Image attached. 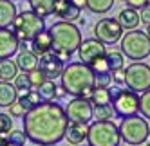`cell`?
I'll return each instance as SVG.
<instances>
[{
    "instance_id": "obj_49",
    "label": "cell",
    "mask_w": 150,
    "mask_h": 146,
    "mask_svg": "<svg viewBox=\"0 0 150 146\" xmlns=\"http://www.w3.org/2000/svg\"><path fill=\"white\" fill-rule=\"evenodd\" d=\"M145 146H150V144H145Z\"/></svg>"
},
{
    "instance_id": "obj_50",
    "label": "cell",
    "mask_w": 150,
    "mask_h": 146,
    "mask_svg": "<svg viewBox=\"0 0 150 146\" xmlns=\"http://www.w3.org/2000/svg\"><path fill=\"white\" fill-rule=\"evenodd\" d=\"M121 2H125V0H121Z\"/></svg>"
},
{
    "instance_id": "obj_4",
    "label": "cell",
    "mask_w": 150,
    "mask_h": 146,
    "mask_svg": "<svg viewBox=\"0 0 150 146\" xmlns=\"http://www.w3.org/2000/svg\"><path fill=\"white\" fill-rule=\"evenodd\" d=\"M120 47L121 54L134 61H143L150 56V38L141 29H128L120 38Z\"/></svg>"
},
{
    "instance_id": "obj_17",
    "label": "cell",
    "mask_w": 150,
    "mask_h": 146,
    "mask_svg": "<svg viewBox=\"0 0 150 146\" xmlns=\"http://www.w3.org/2000/svg\"><path fill=\"white\" fill-rule=\"evenodd\" d=\"M87 130H89V124L85 123H69L67 124V130H65V137L69 144H81L85 139H87Z\"/></svg>"
},
{
    "instance_id": "obj_27",
    "label": "cell",
    "mask_w": 150,
    "mask_h": 146,
    "mask_svg": "<svg viewBox=\"0 0 150 146\" xmlns=\"http://www.w3.org/2000/svg\"><path fill=\"white\" fill-rule=\"evenodd\" d=\"M16 99L20 101V105H22L25 110L35 108L36 105H40V103L44 101V99L40 98V94H38L36 90H33V88H31V90H25V92L22 94V96H20V98H16Z\"/></svg>"
},
{
    "instance_id": "obj_7",
    "label": "cell",
    "mask_w": 150,
    "mask_h": 146,
    "mask_svg": "<svg viewBox=\"0 0 150 146\" xmlns=\"http://www.w3.org/2000/svg\"><path fill=\"white\" fill-rule=\"evenodd\" d=\"M148 128H150L148 121L141 116H137V114L136 116H128V117H121V123L117 126L121 141H125L130 146L145 144L148 139Z\"/></svg>"
},
{
    "instance_id": "obj_23",
    "label": "cell",
    "mask_w": 150,
    "mask_h": 146,
    "mask_svg": "<svg viewBox=\"0 0 150 146\" xmlns=\"http://www.w3.org/2000/svg\"><path fill=\"white\" fill-rule=\"evenodd\" d=\"M105 61H107V67H109V72L125 69V56L121 54V51H107Z\"/></svg>"
},
{
    "instance_id": "obj_9",
    "label": "cell",
    "mask_w": 150,
    "mask_h": 146,
    "mask_svg": "<svg viewBox=\"0 0 150 146\" xmlns=\"http://www.w3.org/2000/svg\"><path fill=\"white\" fill-rule=\"evenodd\" d=\"M125 85L127 88H130L137 94H143L150 88V65L146 63H136L128 65L125 69Z\"/></svg>"
},
{
    "instance_id": "obj_3",
    "label": "cell",
    "mask_w": 150,
    "mask_h": 146,
    "mask_svg": "<svg viewBox=\"0 0 150 146\" xmlns=\"http://www.w3.org/2000/svg\"><path fill=\"white\" fill-rule=\"evenodd\" d=\"M49 33L52 38V49L51 51L58 58H62L63 61H67L72 53H76L80 44H81V33L72 22L60 20V22L52 24L49 27Z\"/></svg>"
},
{
    "instance_id": "obj_25",
    "label": "cell",
    "mask_w": 150,
    "mask_h": 146,
    "mask_svg": "<svg viewBox=\"0 0 150 146\" xmlns=\"http://www.w3.org/2000/svg\"><path fill=\"white\" fill-rule=\"evenodd\" d=\"M116 0H85V7L94 15H105L109 13Z\"/></svg>"
},
{
    "instance_id": "obj_44",
    "label": "cell",
    "mask_w": 150,
    "mask_h": 146,
    "mask_svg": "<svg viewBox=\"0 0 150 146\" xmlns=\"http://www.w3.org/2000/svg\"><path fill=\"white\" fill-rule=\"evenodd\" d=\"M145 33H146V36H148V38H150V24H148V25H146V31H145Z\"/></svg>"
},
{
    "instance_id": "obj_39",
    "label": "cell",
    "mask_w": 150,
    "mask_h": 146,
    "mask_svg": "<svg viewBox=\"0 0 150 146\" xmlns=\"http://www.w3.org/2000/svg\"><path fill=\"white\" fill-rule=\"evenodd\" d=\"M110 76H112V81L116 83V85H125V69L110 72Z\"/></svg>"
},
{
    "instance_id": "obj_19",
    "label": "cell",
    "mask_w": 150,
    "mask_h": 146,
    "mask_svg": "<svg viewBox=\"0 0 150 146\" xmlns=\"http://www.w3.org/2000/svg\"><path fill=\"white\" fill-rule=\"evenodd\" d=\"M16 98H18L16 87L13 85L11 81L0 79V107H2V108H7L13 101H16Z\"/></svg>"
},
{
    "instance_id": "obj_13",
    "label": "cell",
    "mask_w": 150,
    "mask_h": 146,
    "mask_svg": "<svg viewBox=\"0 0 150 146\" xmlns=\"http://www.w3.org/2000/svg\"><path fill=\"white\" fill-rule=\"evenodd\" d=\"M105 53H107L105 44L98 41L96 38L81 40V44H80V47H78V58H80L81 63H85V65H91L94 60L105 56Z\"/></svg>"
},
{
    "instance_id": "obj_11",
    "label": "cell",
    "mask_w": 150,
    "mask_h": 146,
    "mask_svg": "<svg viewBox=\"0 0 150 146\" xmlns=\"http://www.w3.org/2000/svg\"><path fill=\"white\" fill-rule=\"evenodd\" d=\"M65 114L69 121L72 123H85L89 124L92 119V103L87 98H74L72 101H69V105L65 107Z\"/></svg>"
},
{
    "instance_id": "obj_20",
    "label": "cell",
    "mask_w": 150,
    "mask_h": 146,
    "mask_svg": "<svg viewBox=\"0 0 150 146\" xmlns=\"http://www.w3.org/2000/svg\"><path fill=\"white\" fill-rule=\"evenodd\" d=\"M116 20L120 22L123 29H136L139 25V13H137V9L127 7V9H121Z\"/></svg>"
},
{
    "instance_id": "obj_47",
    "label": "cell",
    "mask_w": 150,
    "mask_h": 146,
    "mask_svg": "<svg viewBox=\"0 0 150 146\" xmlns=\"http://www.w3.org/2000/svg\"><path fill=\"white\" fill-rule=\"evenodd\" d=\"M29 146H36V144H29Z\"/></svg>"
},
{
    "instance_id": "obj_45",
    "label": "cell",
    "mask_w": 150,
    "mask_h": 146,
    "mask_svg": "<svg viewBox=\"0 0 150 146\" xmlns=\"http://www.w3.org/2000/svg\"><path fill=\"white\" fill-rule=\"evenodd\" d=\"M72 146H83V144H72Z\"/></svg>"
},
{
    "instance_id": "obj_8",
    "label": "cell",
    "mask_w": 150,
    "mask_h": 146,
    "mask_svg": "<svg viewBox=\"0 0 150 146\" xmlns=\"http://www.w3.org/2000/svg\"><path fill=\"white\" fill-rule=\"evenodd\" d=\"M89 146H120L121 137L117 126L110 121H94L89 124L87 139Z\"/></svg>"
},
{
    "instance_id": "obj_28",
    "label": "cell",
    "mask_w": 150,
    "mask_h": 146,
    "mask_svg": "<svg viewBox=\"0 0 150 146\" xmlns=\"http://www.w3.org/2000/svg\"><path fill=\"white\" fill-rule=\"evenodd\" d=\"M56 90H58V85L52 79H45L42 85L36 87V92L40 94V98L44 99V101H51V99H54L56 98Z\"/></svg>"
},
{
    "instance_id": "obj_16",
    "label": "cell",
    "mask_w": 150,
    "mask_h": 146,
    "mask_svg": "<svg viewBox=\"0 0 150 146\" xmlns=\"http://www.w3.org/2000/svg\"><path fill=\"white\" fill-rule=\"evenodd\" d=\"M51 49H52V38H51L49 29L40 31V33L29 41V51H31V53H35L36 56H42V54L49 53Z\"/></svg>"
},
{
    "instance_id": "obj_2",
    "label": "cell",
    "mask_w": 150,
    "mask_h": 146,
    "mask_svg": "<svg viewBox=\"0 0 150 146\" xmlns=\"http://www.w3.org/2000/svg\"><path fill=\"white\" fill-rule=\"evenodd\" d=\"M62 88L65 90V94L72 98H91V92L94 88V72L89 65L81 63V61H74V63H67L63 67L62 74Z\"/></svg>"
},
{
    "instance_id": "obj_14",
    "label": "cell",
    "mask_w": 150,
    "mask_h": 146,
    "mask_svg": "<svg viewBox=\"0 0 150 146\" xmlns=\"http://www.w3.org/2000/svg\"><path fill=\"white\" fill-rule=\"evenodd\" d=\"M20 49V41L15 36L11 29H0V60L4 58H13Z\"/></svg>"
},
{
    "instance_id": "obj_18",
    "label": "cell",
    "mask_w": 150,
    "mask_h": 146,
    "mask_svg": "<svg viewBox=\"0 0 150 146\" xmlns=\"http://www.w3.org/2000/svg\"><path fill=\"white\" fill-rule=\"evenodd\" d=\"M16 67L22 72H31L38 67V56L35 53H31L29 49H22L16 56Z\"/></svg>"
},
{
    "instance_id": "obj_38",
    "label": "cell",
    "mask_w": 150,
    "mask_h": 146,
    "mask_svg": "<svg viewBox=\"0 0 150 146\" xmlns=\"http://www.w3.org/2000/svg\"><path fill=\"white\" fill-rule=\"evenodd\" d=\"M127 2V6L128 7H132V9H143V7H146V6H150V0H125Z\"/></svg>"
},
{
    "instance_id": "obj_37",
    "label": "cell",
    "mask_w": 150,
    "mask_h": 146,
    "mask_svg": "<svg viewBox=\"0 0 150 146\" xmlns=\"http://www.w3.org/2000/svg\"><path fill=\"white\" fill-rule=\"evenodd\" d=\"M89 67L92 69V72H105V70H109V67H107V61H105V56L94 60Z\"/></svg>"
},
{
    "instance_id": "obj_34",
    "label": "cell",
    "mask_w": 150,
    "mask_h": 146,
    "mask_svg": "<svg viewBox=\"0 0 150 146\" xmlns=\"http://www.w3.org/2000/svg\"><path fill=\"white\" fill-rule=\"evenodd\" d=\"M13 130V121L9 114H2L0 112V135H6L7 132Z\"/></svg>"
},
{
    "instance_id": "obj_41",
    "label": "cell",
    "mask_w": 150,
    "mask_h": 146,
    "mask_svg": "<svg viewBox=\"0 0 150 146\" xmlns=\"http://www.w3.org/2000/svg\"><path fill=\"white\" fill-rule=\"evenodd\" d=\"M72 4L78 6L80 9H83V7H85V0H72Z\"/></svg>"
},
{
    "instance_id": "obj_29",
    "label": "cell",
    "mask_w": 150,
    "mask_h": 146,
    "mask_svg": "<svg viewBox=\"0 0 150 146\" xmlns=\"http://www.w3.org/2000/svg\"><path fill=\"white\" fill-rule=\"evenodd\" d=\"M112 117H114V110H112L110 103H107V105H92V119L110 121Z\"/></svg>"
},
{
    "instance_id": "obj_30",
    "label": "cell",
    "mask_w": 150,
    "mask_h": 146,
    "mask_svg": "<svg viewBox=\"0 0 150 146\" xmlns=\"http://www.w3.org/2000/svg\"><path fill=\"white\" fill-rule=\"evenodd\" d=\"M139 114L146 121H150V88L139 96Z\"/></svg>"
},
{
    "instance_id": "obj_5",
    "label": "cell",
    "mask_w": 150,
    "mask_h": 146,
    "mask_svg": "<svg viewBox=\"0 0 150 146\" xmlns=\"http://www.w3.org/2000/svg\"><path fill=\"white\" fill-rule=\"evenodd\" d=\"M9 27L18 38V41H31L40 31L45 29V18H42L31 9H24L22 13H16Z\"/></svg>"
},
{
    "instance_id": "obj_12",
    "label": "cell",
    "mask_w": 150,
    "mask_h": 146,
    "mask_svg": "<svg viewBox=\"0 0 150 146\" xmlns=\"http://www.w3.org/2000/svg\"><path fill=\"white\" fill-rule=\"evenodd\" d=\"M65 63H67V61H63L62 58H58L54 53H52V51H49V53L38 56V67L36 69L44 74L45 79H52V81H54L56 78H60Z\"/></svg>"
},
{
    "instance_id": "obj_6",
    "label": "cell",
    "mask_w": 150,
    "mask_h": 146,
    "mask_svg": "<svg viewBox=\"0 0 150 146\" xmlns=\"http://www.w3.org/2000/svg\"><path fill=\"white\" fill-rule=\"evenodd\" d=\"M110 105L114 110V117L136 116L139 114V94L121 85H116L110 88Z\"/></svg>"
},
{
    "instance_id": "obj_48",
    "label": "cell",
    "mask_w": 150,
    "mask_h": 146,
    "mask_svg": "<svg viewBox=\"0 0 150 146\" xmlns=\"http://www.w3.org/2000/svg\"><path fill=\"white\" fill-rule=\"evenodd\" d=\"M51 146H58V144H51Z\"/></svg>"
},
{
    "instance_id": "obj_46",
    "label": "cell",
    "mask_w": 150,
    "mask_h": 146,
    "mask_svg": "<svg viewBox=\"0 0 150 146\" xmlns=\"http://www.w3.org/2000/svg\"><path fill=\"white\" fill-rule=\"evenodd\" d=\"M148 137H150V128H148Z\"/></svg>"
},
{
    "instance_id": "obj_33",
    "label": "cell",
    "mask_w": 150,
    "mask_h": 146,
    "mask_svg": "<svg viewBox=\"0 0 150 146\" xmlns=\"http://www.w3.org/2000/svg\"><path fill=\"white\" fill-rule=\"evenodd\" d=\"M112 76L109 70L105 72H94V87H110Z\"/></svg>"
},
{
    "instance_id": "obj_21",
    "label": "cell",
    "mask_w": 150,
    "mask_h": 146,
    "mask_svg": "<svg viewBox=\"0 0 150 146\" xmlns=\"http://www.w3.org/2000/svg\"><path fill=\"white\" fill-rule=\"evenodd\" d=\"M16 16V6L11 0H0V29L9 27Z\"/></svg>"
},
{
    "instance_id": "obj_1",
    "label": "cell",
    "mask_w": 150,
    "mask_h": 146,
    "mask_svg": "<svg viewBox=\"0 0 150 146\" xmlns=\"http://www.w3.org/2000/svg\"><path fill=\"white\" fill-rule=\"evenodd\" d=\"M22 119L27 141H31L36 146L58 144L65 137V130L69 124L65 108L52 99L42 101L35 108L27 110Z\"/></svg>"
},
{
    "instance_id": "obj_31",
    "label": "cell",
    "mask_w": 150,
    "mask_h": 146,
    "mask_svg": "<svg viewBox=\"0 0 150 146\" xmlns=\"http://www.w3.org/2000/svg\"><path fill=\"white\" fill-rule=\"evenodd\" d=\"M4 137L9 141V142H13V144H18V146H25V142H27V137H25V133H24V130H11V132H7Z\"/></svg>"
},
{
    "instance_id": "obj_22",
    "label": "cell",
    "mask_w": 150,
    "mask_h": 146,
    "mask_svg": "<svg viewBox=\"0 0 150 146\" xmlns=\"http://www.w3.org/2000/svg\"><path fill=\"white\" fill-rule=\"evenodd\" d=\"M56 0H27V4L31 7V11H35L42 18L52 15V7H54Z\"/></svg>"
},
{
    "instance_id": "obj_36",
    "label": "cell",
    "mask_w": 150,
    "mask_h": 146,
    "mask_svg": "<svg viewBox=\"0 0 150 146\" xmlns=\"http://www.w3.org/2000/svg\"><path fill=\"white\" fill-rule=\"evenodd\" d=\"M27 78H29V81H31V85H33V87H38V85H42V83L45 81L44 74H42V72H40L38 69H35V70L27 72Z\"/></svg>"
},
{
    "instance_id": "obj_32",
    "label": "cell",
    "mask_w": 150,
    "mask_h": 146,
    "mask_svg": "<svg viewBox=\"0 0 150 146\" xmlns=\"http://www.w3.org/2000/svg\"><path fill=\"white\" fill-rule=\"evenodd\" d=\"M13 85L16 87L18 92H25V90H31V88H33V85H31V81H29V78H27V72L16 74V76H15V81H13Z\"/></svg>"
},
{
    "instance_id": "obj_15",
    "label": "cell",
    "mask_w": 150,
    "mask_h": 146,
    "mask_svg": "<svg viewBox=\"0 0 150 146\" xmlns=\"http://www.w3.org/2000/svg\"><path fill=\"white\" fill-rule=\"evenodd\" d=\"M52 15L60 20H65V22H78L81 9L74 6L72 0H56L54 7H52Z\"/></svg>"
},
{
    "instance_id": "obj_42",
    "label": "cell",
    "mask_w": 150,
    "mask_h": 146,
    "mask_svg": "<svg viewBox=\"0 0 150 146\" xmlns=\"http://www.w3.org/2000/svg\"><path fill=\"white\" fill-rule=\"evenodd\" d=\"M4 142H6V137H4V135H0V146H4Z\"/></svg>"
},
{
    "instance_id": "obj_35",
    "label": "cell",
    "mask_w": 150,
    "mask_h": 146,
    "mask_svg": "<svg viewBox=\"0 0 150 146\" xmlns=\"http://www.w3.org/2000/svg\"><path fill=\"white\" fill-rule=\"evenodd\" d=\"M7 108H9V116H11V117H24V116H25V112H27L22 105H20V101H18V99L13 101Z\"/></svg>"
},
{
    "instance_id": "obj_24",
    "label": "cell",
    "mask_w": 150,
    "mask_h": 146,
    "mask_svg": "<svg viewBox=\"0 0 150 146\" xmlns=\"http://www.w3.org/2000/svg\"><path fill=\"white\" fill-rule=\"evenodd\" d=\"M16 74H18L16 61H13L11 58H4V60H0V79H4V81H11V79H15Z\"/></svg>"
},
{
    "instance_id": "obj_43",
    "label": "cell",
    "mask_w": 150,
    "mask_h": 146,
    "mask_svg": "<svg viewBox=\"0 0 150 146\" xmlns=\"http://www.w3.org/2000/svg\"><path fill=\"white\" fill-rule=\"evenodd\" d=\"M4 146H18V144H13V142H9V141L6 139V142H4Z\"/></svg>"
},
{
    "instance_id": "obj_26",
    "label": "cell",
    "mask_w": 150,
    "mask_h": 146,
    "mask_svg": "<svg viewBox=\"0 0 150 146\" xmlns=\"http://www.w3.org/2000/svg\"><path fill=\"white\" fill-rule=\"evenodd\" d=\"M89 101L92 105H107V103H110V88L109 87H94Z\"/></svg>"
},
{
    "instance_id": "obj_10",
    "label": "cell",
    "mask_w": 150,
    "mask_h": 146,
    "mask_svg": "<svg viewBox=\"0 0 150 146\" xmlns=\"http://www.w3.org/2000/svg\"><path fill=\"white\" fill-rule=\"evenodd\" d=\"M123 36V27L116 18H101L94 25V38L105 45H114Z\"/></svg>"
},
{
    "instance_id": "obj_40",
    "label": "cell",
    "mask_w": 150,
    "mask_h": 146,
    "mask_svg": "<svg viewBox=\"0 0 150 146\" xmlns=\"http://www.w3.org/2000/svg\"><path fill=\"white\" fill-rule=\"evenodd\" d=\"M139 22L145 24V25L150 24V6H146V7L141 9V13H139Z\"/></svg>"
}]
</instances>
